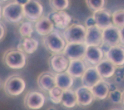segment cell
Segmentation results:
<instances>
[{"instance_id": "ac0fdd59", "label": "cell", "mask_w": 124, "mask_h": 110, "mask_svg": "<svg viewBox=\"0 0 124 110\" xmlns=\"http://www.w3.org/2000/svg\"><path fill=\"white\" fill-rule=\"evenodd\" d=\"M37 84L41 90L49 91L56 86L54 74L50 71L41 73L37 78Z\"/></svg>"}, {"instance_id": "d6a6232c", "label": "cell", "mask_w": 124, "mask_h": 110, "mask_svg": "<svg viewBox=\"0 0 124 110\" xmlns=\"http://www.w3.org/2000/svg\"><path fill=\"white\" fill-rule=\"evenodd\" d=\"M94 25H95V21H94L92 16L89 17V18H88L86 21V28L90 27V26H94Z\"/></svg>"}, {"instance_id": "ffe728a7", "label": "cell", "mask_w": 124, "mask_h": 110, "mask_svg": "<svg viewBox=\"0 0 124 110\" xmlns=\"http://www.w3.org/2000/svg\"><path fill=\"white\" fill-rule=\"evenodd\" d=\"M54 26L48 16H41L36 21L35 29L38 35L45 36L54 30Z\"/></svg>"}, {"instance_id": "8d00e7d4", "label": "cell", "mask_w": 124, "mask_h": 110, "mask_svg": "<svg viewBox=\"0 0 124 110\" xmlns=\"http://www.w3.org/2000/svg\"><path fill=\"white\" fill-rule=\"evenodd\" d=\"M48 110H55V109H53V108H50V109H49Z\"/></svg>"}, {"instance_id": "6da1fadb", "label": "cell", "mask_w": 124, "mask_h": 110, "mask_svg": "<svg viewBox=\"0 0 124 110\" xmlns=\"http://www.w3.org/2000/svg\"><path fill=\"white\" fill-rule=\"evenodd\" d=\"M26 55L17 48L6 50L3 56L4 63L11 69H20L26 64Z\"/></svg>"}, {"instance_id": "7402d4cb", "label": "cell", "mask_w": 124, "mask_h": 110, "mask_svg": "<svg viewBox=\"0 0 124 110\" xmlns=\"http://www.w3.org/2000/svg\"><path fill=\"white\" fill-rule=\"evenodd\" d=\"M39 43L33 38H23L18 44L17 49L24 54H33L37 50Z\"/></svg>"}, {"instance_id": "4fadbf2b", "label": "cell", "mask_w": 124, "mask_h": 110, "mask_svg": "<svg viewBox=\"0 0 124 110\" xmlns=\"http://www.w3.org/2000/svg\"><path fill=\"white\" fill-rule=\"evenodd\" d=\"M49 18L52 20L54 26L60 29H65L71 22V16L65 11H53L49 14Z\"/></svg>"}, {"instance_id": "44dd1931", "label": "cell", "mask_w": 124, "mask_h": 110, "mask_svg": "<svg viewBox=\"0 0 124 110\" xmlns=\"http://www.w3.org/2000/svg\"><path fill=\"white\" fill-rule=\"evenodd\" d=\"M86 65L83 59L70 60L66 72L73 78H81L86 69Z\"/></svg>"}, {"instance_id": "d6986e66", "label": "cell", "mask_w": 124, "mask_h": 110, "mask_svg": "<svg viewBox=\"0 0 124 110\" xmlns=\"http://www.w3.org/2000/svg\"><path fill=\"white\" fill-rule=\"evenodd\" d=\"M95 68L99 75L103 80L105 78H110L114 76L116 67L112 62L106 58H104L96 65Z\"/></svg>"}, {"instance_id": "52a82bcc", "label": "cell", "mask_w": 124, "mask_h": 110, "mask_svg": "<svg viewBox=\"0 0 124 110\" xmlns=\"http://www.w3.org/2000/svg\"><path fill=\"white\" fill-rule=\"evenodd\" d=\"M45 103V96L42 93L37 91L28 92L24 98V104L26 108L31 110L41 109Z\"/></svg>"}, {"instance_id": "3957f363", "label": "cell", "mask_w": 124, "mask_h": 110, "mask_svg": "<svg viewBox=\"0 0 124 110\" xmlns=\"http://www.w3.org/2000/svg\"><path fill=\"white\" fill-rule=\"evenodd\" d=\"M2 16L10 23H18L23 20V5L19 1L10 2L2 9Z\"/></svg>"}, {"instance_id": "484cf974", "label": "cell", "mask_w": 124, "mask_h": 110, "mask_svg": "<svg viewBox=\"0 0 124 110\" xmlns=\"http://www.w3.org/2000/svg\"><path fill=\"white\" fill-rule=\"evenodd\" d=\"M112 22L113 25L118 28L124 27V11L123 8L116 10L112 14Z\"/></svg>"}, {"instance_id": "83f0119b", "label": "cell", "mask_w": 124, "mask_h": 110, "mask_svg": "<svg viewBox=\"0 0 124 110\" xmlns=\"http://www.w3.org/2000/svg\"><path fill=\"white\" fill-rule=\"evenodd\" d=\"M49 4L54 11H61L68 8L70 1L68 0H50Z\"/></svg>"}, {"instance_id": "7a4b0ae2", "label": "cell", "mask_w": 124, "mask_h": 110, "mask_svg": "<svg viewBox=\"0 0 124 110\" xmlns=\"http://www.w3.org/2000/svg\"><path fill=\"white\" fill-rule=\"evenodd\" d=\"M86 28L81 24L73 23L65 29L62 36L66 43H82L85 42Z\"/></svg>"}, {"instance_id": "8fae6325", "label": "cell", "mask_w": 124, "mask_h": 110, "mask_svg": "<svg viewBox=\"0 0 124 110\" xmlns=\"http://www.w3.org/2000/svg\"><path fill=\"white\" fill-rule=\"evenodd\" d=\"M104 55L105 58L112 62L116 68L124 66V46L118 45L110 47V48L105 53Z\"/></svg>"}, {"instance_id": "ba28073f", "label": "cell", "mask_w": 124, "mask_h": 110, "mask_svg": "<svg viewBox=\"0 0 124 110\" xmlns=\"http://www.w3.org/2000/svg\"><path fill=\"white\" fill-rule=\"evenodd\" d=\"M87 46L82 43H67L62 53L69 60L82 59L86 52Z\"/></svg>"}, {"instance_id": "9a60e30c", "label": "cell", "mask_w": 124, "mask_h": 110, "mask_svg": "<svg viewBox=\"0 0 124 110\" xmlns=\"http://www.w3.org/2000/svg\"><path fill=\"white\" fill-rule=\"evenodd\" d=\"M92 18L95 25L102 30L110 26L113 25L112 22V14L105 8L93 12Z\"/></svg>"}, {"instance_id": "74e56055", "label": "cell", "mask_w": 124, "mask_h": 110, "mask_svg": "<svg viewBox=\"0 0 124 110\" xmlns=\"http://www.w3.org/2000/svg\"><path fill=\"white\" fill-rule=\"evenodd\" d=\"M1 80H0V87H1Z\"/></svg>"}, {"instance_id": "5b68a950", "label": "cell", "mask_w": 124, "mask_h": 110, "mask_svg": "<svg viewBox=\"0 0 124 110\" xmlns=\"http://www.w3.org/2000/svg\"><path fill=\"white\" fill-rule=\"evenodd\" d=\"M43 42L46 49L53 54L62 53L67 44L63 36L57 31H53L44 36Z\"/></svg>"}, {"instance_id": "8992f818", "label": "cell", "mask_w": 124, "mask_h": 110, "mask_svg": "<svg viewBox=\"0 0 124 110\" xmlns=\"http://www.w3.org/2000/svg\"><path fill=\"white\" fill-rule=\"evenodd\" d=\"M24 18L30 22H36L43 16V6L38 1L28 0L23 4Z\"/></svg>"}, {"instance_id": "d590c367", "label": "cell", "mask_w": 124, "mask_h": 110, "mask_svg": "<svg viewBox=\"0 0 124 110\" xmlns=\"http://www.w3.org/2000/svg\"><path fill=\"white\" fill-rule=\"evenodd\" d=\"M120 110V109H118V108H114V109H112V110Z\"/></svg>"}, {"instance_id": "f1b7e54d", "label": "cell", "mask_w": 124, "mask_h": 110, "mask_svg": "<svg viewBox=\"0 0 124 110\" xmlns=\"http://www.w3.org/2000/svg\"><path fill=\"white\" fill-rule=\"evenodd\" d=\"M109 100L114 104H119L123 102L124 99V93L120 89H116L110 91L108 95Z\"/></svg>"}, {"instance_id": "1f68e13d", "label": "cell", "mask_w": 124, "mask_h": 110, "mask_svg": "<svg viewBox=\"0 0 124 110\" xmlns=\"http://www.w3.org/2000/svg\"><path fill=\"white\" fill-rule=\"evenodd\" d=\"M6 35V28L5 24L0 21V41H2Z\"/></svg>"}, {"instance_id": "2e32d148", "label": "cell", "mask_w": 124, "mask_h": 110, "mask_svg": "<svg viewBox=\"0 0 124 110\" xmlns=\"http://www.w3.org/2000/svg\"><path fill=\"white\" fill-rule=\"evenodd\" d=\"M77 98V104L82 107L90 105L94 101V97L90 88L82 86L75 91Z\"/></svg>"}, {"instance_id": "30bf717a", "label": "cell", "mask_w": 124, "mask_h": 110, "mask_svg": "<svg viewBox=\"0 0 124 110\" xmlns=\"http://www.w3.org/2000/svg\"><path fill=\"white\" fill-rule=\"evenodd\" d=\"M70 60L62 53L53 54L48 59L50 68L56 73L66 71Z\"/></svg>"}, {"instance_id": "277c9868", "label": "cell", "mask_w": 124, "mask_h": 110, "mask_svg": "<svg viewBox=\"0 0 124 110\" xmlns=\"http://www.w3.org/2000/svg\"><path fill=\"white\" fill-rule=\"evenodd\" d=\"M3 88L8 96H17L23 93L26 89V81L20 75L13 74L6 79Z\"/></svg>"}, {"instance_id": "9c48e42d", "label": "cell", "mask_w": 124, "mask_h": 110, "mask_svg": "<svg viewBox=\"0 0 124 110\" xmlns=\"http://www.w3.org/2000/svg\"><path fill=\"white\" fill-rule=\"evenodd\" d=\"M102 44L109 47L122 45L120 39L119 28L114 25H111L103 29L102 30Z\"/></svg>"}, {"instance_id": "cb8c5ba5", "label": "cell", "mask_w": 124, "mask_h": 110, "mask_svg": "<svg viewBox=\"0 0 124 110\" xmlns=\"http://www.w3.org/2000/svg\"><path fill=\"white\" fill-rule=\"evenodd\" d=\"M55 85L56 87L65 91L71 88L74 83V79L66 71L54 74Z\"/></svg>"}, {"instance_id": "7c38bea8", "label": "cell", "mask_w": 124, "mask_h": 110, "mask_svg": "<svg viewBox=\"0 0 124 110\" xmlns=\"http://www.w3.org/2000/svg\"><path fill=\"white\" fill-rule=\"evenodd\" d=\"M84 43L87 46H100L102 44V29L97 25L86 28Z\"/></svg>"}, {"instance_id": "603a6c76", "label": "cell", "mask_w": 124, "mask_h": 110, "mask_svg": "<svg viewBox=\"0 0 124 110\" xmlns=\"http://www.w3.org/2000/svg\"><path fill=\"white\" fill-rule=\"evenodd\" d=\"M90 89L93 95L94 99L99 100L106 99L110 91L108 83L104 80L100 81Z\"/></svg>"}, {"instance_id": "f546056e", "label": "cell", "mask_w": 124, "mask_h": 110, "mask_svg": "<svg viewBox=\"0 0 124 110\" xmlns=\"http://www.w3.org/2000/svg\"><path fill=\"white\" fill-rule=\"evenodd\" d=\"M63 91L62 89L55 86L48 91L50 99L54 104H60L62 100Z\"/></svg>"}, {"instance_id": "4316f807", "label": "cell", "mask_w": 124, "mask_h": 110, "mask_svg": "<svg viewBox=\"0 0 124 110\" xmlns=\"http://www.w3.org/2000/svg\"><path fill=\"white\" fill-rule=\"evenodd\" d=\"M33 25L30 21H24L19 28V33L23 38H31L33 33Z\"/></svg>"}, {"instance_id": "5bb4252c", "label": "cell", "mask_w": 124, "mask_h": 110, "mask_svg": "<svg viewBox=\"0 0 124 110\" xmlns=\"http://www.w3.org/2000/svg\"><path fill=\"white\" fill-rule=\"evenodd\" d=\"M104 53L99 46H87L86 52L83 58V61L86 65L88 63L90 65H97L103 59Z\"/></svg>"}, {"instance_id": "4dcf8cb0", "label": "cell", "mask_w": 124, "mask_h": 110, "mask_svg": "<svg viewBox=\"0 0 124 110\" xmlns=\"http://www.w3.org/2000/svg\"><path fill=\"white\" fill-rule=\"evenodd\" d=\"M106 1L105 0H86V6L93 12L104 8Z\"/></svg>"}, {"instance_id": "836d02e7", "label": "cell", "mask_w": 124, "mask_h": 110, "mask_svg": "<svg viewBox=\"0 0 124 110\" xmlns=\"http://www.w3.org/2000/svg\"><path fill=\"white\" fill-rule=\"evenodd\" d=\"M124 28H119V36L120 39V43L122 45L124 46Z\"/></svg>"}, {"instance_id": "e0dca14e", "label": "cell", "mask_w": 124, "mask_h": 110, "mask_svg": "<svg viewBox=\"0 0 124 110\" xmlns=\"http://www.w3.org/2000/svg\"><path fill=\"white\" fill-rule=\"evenodd\" d=\"M101 80L103 79L99 75L95 67L93 66L86 68L85 73L81 77L82 85L90 89H91Z\"/></svg>"}, {"instance_id": "e575fe53", "label": "cell", "mask_w": 124, "mask_h": 110, "mask_svg": "<svg viewBox=\"0 0 124 110\" xmlns=\"http://www.w3.org/2000/svg\"><path fill=\"white\" fill-rule=\"evenodd\" d=\"M1 17H2V8H1V6L0 5V20L1 19Z\"/></svg>"}, {"instance_id": "d4e9b609", "label": "cell", "mask_w": 124, "mask_h": 110, "mask_svg": "<svg viewBox=\"0 0 124 110\" xmlns=\"http://www.w3.org/2000/svg\"><path fill=\"white\" fill-rule=\"evenodd\" d=\"M60 103L67 108H74L77 104L75 91L71 89L63 91Z\"/></svg>"}]
</instances>
